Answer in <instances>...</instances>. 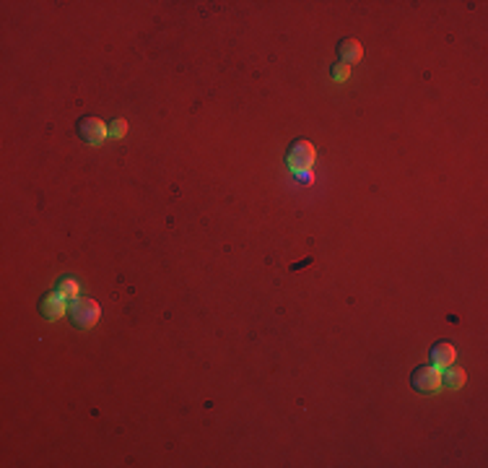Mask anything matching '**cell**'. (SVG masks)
Here are the masks:
<instances>
[{"label":"cell","mask_w":488,"mask_h":468,"mask_svg":"<svg viewBox=\"0 0 488 468\" xmlns=\"http://www.w3.org/2000/svg\"><path fill=\"white\" fill-rule=\"evenodd\" d=\"M70 320H73L76 328H94L99 320H101V307H99V302L91 297L73 299V305H70Z\"/></svg>","instance_id":"2"},{"label":"cell","mask_w":488,"mask_h":468,"mask_svg":"<svg viewBox=\"0 0 488 468\" xmlns=\"http://www.w3.org/2000/svg\"><path fill=\"white\" fill-rule=\"evenodd\" d=\"M410 385L418 393H437L441 388V369L437 364H421L410 372Z\"/></svg>","instance_id":"3"},{"label":"cell","mask_w":488,"mask_h":468,"mask_svg":"<svg viewBox=\"0 0 488 468\" xmlns=\"http://www.w3.org/2000/svg\"><path fill=\"white\" fill-rule=\"evenodd\" d=\"M314 161H317V151H314L312 140H307V138H296L291 146H288V151H286V164H288V170L296 172V175L309 172L314 167Z\"/></svg>","instance_id":"1"},{"label":"cell","mask_w":488,"mask_h":468,"mask_svg":"<svg viewBox=\"0 0 488 468\" xmlns=\"http://www.w3.org/2000/svg\"><path fill=\"white\" fill-rule=\"evenodd\" d=\"M465 380H468L465 369L457 367V364H449L447 375H441V385H449L452 390H459L462 385H465Z\"/></svg>","instance_id":"9"},{"label":"cell","mask_w":488,"mask_h":468,"mask_svg":"<svg viewBox=\"0 0 488 468\" xmlns=\"http://www.w3.org/2000/svg\"><path fill=\"white\" fill-rule=\"evenodd\" d=\"M429 359L431 364H437L439 369H447L449 364H455V359H457V349L449 344V341H437L429 351Z\"/></svg>","instance_id":"6"},{"label":"cell","mask_w":488,"mask_h":468,"mask_svg":"<svg viewBox=\"0 0 488 468\" xmlns=\"http://www.w3.org/2000/svg\"><path fill=\"white\" fill-rule=\"evenodd\" d=\"M330 73H332V79L338 81V83H343V81L351 79V65H345V63H335V65L330 68Z\"/></svg>","instance_id":"10"},{"label":"cell","mask_w":488,"mask_h":468,"mask_svg":"<svg viewBox=\"0 0 488 468\" xmlns=\"http://www.w3.org/2000/svg\"><path fill=\"white\" fill-rule=\"evenodd\" d=\"M40 312L44 320H60L65 312H68V299L60 297L58 291H49L44 294L40 302Z\"/></svg>","instance_id":"5"},{"label":"cell","mask_w":488,"mask_h":468,"mask_svg":"<svg viewBox=\"0 0 488 468\" xmlns=\"http://www.w3.org/2000/svg\"><path fill=\"white\" fill-rule=\"evenodd\" d=\"M55 291H58L60 297H65V299H79L81 297V284H79V279H73V276H63V279L55 284Z\"/></svg>","instance_id":"8"},{"label":"cell","mask_w":488,"mask_h":468,"mask_svg":"<svg viewBox=\"0 0 488 468\" xmlns=\"http://www.w3.org/2000/svg\"><path fill=\"white\" fill-rule=\"evenodd\" d=\"M76 130H79V136L86 143L91 146H99V143H104V138L109 136V128L104 125V120L94 118V115H86V118H81L76 122Z\"/></svg>","instance_id":"4"},{"label":"cell","mask_w":488,"mask_h":468,"mask_svg":"<svg viewBox=\"0 0 488 468\" xmlns=\"http://www.w3.org/2000/svg\"><path fill=\"white\" fill-rule=\"evenodd\" d=\"M338 55H341V63H345V65L359 63V60L364 58L361 42L356 40V37H343V40L338 42Z\"/></svg>","instance_id":"7"},{"label":"cell","mask_w":488,"mask_h":468,"mask_svg":"<svg viewBox=\"0 0 488 468\" xmlns=\"http://www.w3.org/2000/svg\"><path fill=\"white\" fill-rule=\"evenodd\" d=\"M109 136H115V138H125V136H127V120L125 118L112 120V125H109Z\"/></svg>","instance_id":"11"}]
</instances>
